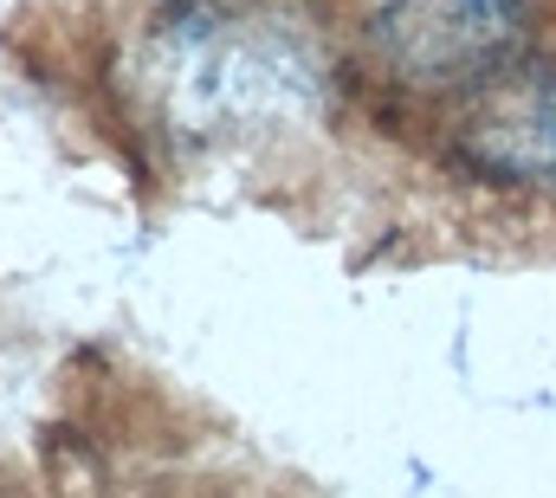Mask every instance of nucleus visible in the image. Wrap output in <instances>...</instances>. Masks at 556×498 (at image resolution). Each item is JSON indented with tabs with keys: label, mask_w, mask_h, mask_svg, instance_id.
I'll use <instances>...</instances> for the list:
<instances>
[{
	"label": "nucleus",
	"mask_w": 556,
	"mask_h": 498,
	"mask_svg": "<svg viewBox=\"0 0 556 498\" xmlns=\"http://www.w3.org/2000/svg\"><path fill=\"white\" fill-rule=\"evenodd\" d=\"M525 0H382L376 46L415 85H459L511 52Z\"/></svg>",
	"instance_id": "1"
},
{
	"label": "nucleus",
	"mask_w": 556,
	"mask_h": 498,
	"mask_svg": "<svg viewBox=\"0 0 556 498\" xmlns=\"http://www.w3.org/2000/svg\"><path fill=\"white\" fill-rule=\"evenodd\" d=\"M459 162L492 182H556V78H518L498 85L459 129Z\"/></svg>",
	"instance_id": "2"
}]
</instances>
